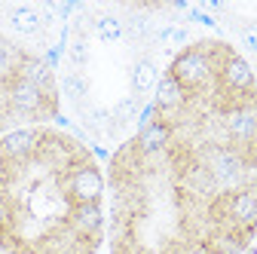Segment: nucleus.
I'll return each instance as SVG.
<instances>
[{
    "instance_id": "nucleus-15",
    "label": "nucleus",
    "mask_w": 257,
    "mask_h": 254,
    "mask_svg": "<svg viewBox=\"0 0 257 254\" xmlns=\"http://www.w3.org/2000/svg\"><path fill=\"white\" fill-rule=\"evenodd\" d=\"M19 58H22V52H16L13 43H7L4 37H0V77H10V80H13Z\"/></svg>"
},
{
    "instance_id": "nucleus-2",
    "label": "nucleus",
    "mask_w": 257,
    "mask_h": 254,
    "mask_svg": "<svg viewBox=\"0 0 257 254\" xmlns=\"http://www.w3.org/2000/svg\"><path fill=\"white\" fill-rule=\"evenodd\" d=\"M223 132H227L230 144L245 150L251 144H257V104H239V107H227L220 113Z\"/></svg>"
},
{
    "instance_id": "nucleus-14",
    "label": "nucleus",
    "mask_w": 257,
    "mask_h": 254,
    "mask_svg": "<svg viewBox=\"0 0 257 254\" xmlns=\"http://www.w3.org/2000/svg\"><path fill=\"white\" fill-rule=\"evenodd\" d=\"M61 89H64V95H68L71 101H83L86 95H89V83H86V77H83V74H77V71L64 74Z\"/></svg>"
},
{
    "instance_id": "nucleus-11",
    "label": "nucleus",
    "mask_w": 257,
    "mask_h": 254,
    "mask_svg": "<svg viewBox=\"0 0 257 254\" xmlns=\"http://www.w3.org/2000/svg\"><path fill=\"white\" fill-rule=\"evenodd\" d=\"M7 19H10V28L22 37H37L43 31V16L34 7H13L7 13Z\"/></svg>"
},
{
    "instance_id": "nucleus-1",
    "label": "nucleus",
    "mask_w": 257,
    "mask_h": 254,
    "mask_svg": "<svg viewBox=\"0 0 257 254\" xmlns=\"http://www.w3.org/2000/svg\"><path fill=\"white\" fill-rule=\"evenodd\" d=\"M169 74L181 83V89H184L187 95H190V92L196 95V92L208 89L211 80H214V65H211V58H208L205 43L193 46V49H181V52L175 55V61H172Z\"/></svg>"
},
{
    "instance_id": "nucleus-3",
    "label": "nucleus",
    "mask_w": 257,
    "mask_h": 254,
    "mask_svg": "<svg viewBox=\"0 0 257 254\" xmlns=\"http://www.w3.org/2000/svg\"><path fill=\"white\" fill-rule=\"evenodd\" d=\"M223 214H227V227H236L242 233H254V227H257V190L242 187V190L227 193Z\"/></svg>"
},
{
    "instance_id": "nucleus-12",
    "label": "nucleus",
    "mask_w": 257,
    "mask_h": 254,
    "mask_svg": "<svg viewBox=\"0 0 257 254\" xmlns=\"http://www.w3.org/2000/svg\"><path fill=\"white\" fill-rule=\"evenodd\" d=\"M159 68L153 58H138L135 68H132V92L138 95V98H144V95L156 92V83H159Z\"/></svg>"
},
{
    "instance_id": "nucleus-10",
    "label": "nucleus",
    "mask_w": 257,
    "mask_h": 254,
    "mask_svg": "<svg viewBox=\"0 0 257 254\" xmlns=\"http://www.w3.org/2000/svg\"><path fill=\"white\" fill-rule=\"evenodd\" d=\"M169 141H172V129L163 119H156V122L144 125V129H138V135H135L132 144H135V150L144 156V160H156V156L166 153Z\"/></svg>"
},
{
    "instance_id": "nucleus-5",
    "label": "nucleus",
    "mask_w": 257,
    "mask_h": 254,
    "mask_svg": "<svg viewBox=\"0 0 257 254\" xmlns=\"http://www.w3.org/2000/svg\"><path fill=\"white\" fill-rule=\"evenodd\" d=\"M37 147H40V132L37 129H13L0 138V160H7L10 166H19L31 156H37Z\"/></svg>"
},
{
    "instance_id": "nucleus-19",
    "label": "nucleus",
    "mask_w": 257,
    "mask_h": 254,
    "mask_svg": "<svg viewBox=\"0 0 257 254\" xmlns=\"http://www.w3.org/2000/svg\"><path fill=\"white\" fill-rule=\"evenodd\" d=\"M242 46L257 55V25H245L242 28Z\"/></svg>"
},
{
    "instance_id": "nucleus-7",
    "label": "nucleus",
    "mask_w": 257,
    "mask_h": 254,
    "mask_svg": "<svg viewBox=\"0 0 257 254\" xmlns=\"http://www.w3.org/2000/svg\"><path fill=\"white\" fill-rule=\"evenodd\" d=\"M13 77L25 80V83H31V86H37L49 101H55V71L46 65L40 55H28V52H22V58H19V65H16V74H13Z\"/></svg>"
},
{
    "instance_id": "nucleus-18",
    "label": "nucleus",
    "mask_w": 257,
    "mask_h": 254,
    "mask_svg": "<svg viewBox=\"0 0 257 254\" xmlns=\"http://www.w3.org/2000/svg\"><path fill=\"white\" fill-rule=\"evenodd\" d=\"M68 58H71L74 68H83L86 61H89V49H86V40H83V37H77V40L68 46Z\"/></svg>"
},
{
    "instance_id": "nucleus-6",
    "label": "nucleus",
    "mask_w": 257,
    "mask_h": 254,
    "mask_svg": "<svg viewBox=\"0 0 257 254\" xmlns=\"http://www.w3.org/2000/svg\"><path fill=\"white\" fill-rule=\"evenodd\" d=\"M7 98H10V107H13L16 113H22V116H37L46 104L55 110V101H49L37 86H31V83H25V80H19V77L10 80Z\"/></svg>"
},
{
    "instance_id": "nucleus-21",
    "label": "nucleus",
    "mask_w": 257,
    "mask_h": 254,
    "mask_svg": "<svg viewBox=\"0 0 257 254\" xmlns=\"http://www.w3.org/2000/svg\"><path fill=\"white\" fill-rule=\"evenodd\" d=\"M187 16H190L193 22H199V25H205V28H214V25H217V22H214V19H211L208 13H202L199 7H193V10H187Z\"/></svg>"
},
{
    "instance_id": "nucleus-17",
    "label": "nucleus",
    "mask_w": 257,
    "mask_h": 254,
    "mask_svg": "<svg viewBox=\"0 0 257 254\" xmlns=\"http://www.w3.org/2000/svg\"><path fill=\"white\" fill-rule=\"evenodd\" d=\"M156 40L159 43H169V46H184L187 43V31L178 28V25H163L156 31Z\"/></svg>"
},
{
    "instance_id": "nucleus-8",
    "label": "nucleus",
    "mask_w": 257,
    "mask_h": 254,
    "mask_svg": "<svg viewBox=\"0 0 257 254\" xmlns=\"http://www.w3.org/2000/svg\"><path fill=\"white\" fill-rule=\"evenodd\" d=\"M220 86L227 92H233V95L254 92V71H251V65L242 55L230 52L227 58L220 61Z\"/></svg>"
},
{
    "instance_id": "nucleus-9",
    "label": "nucleus",
    "mask_w": 257,
    "mask_h": 254,
    "mask_svg": "<svg viewBox=\"0 0 257 254\" xmlns=\"http://www.w3.org/2000/svg\"><path fill=\"white\" fill-rule=\"evenodd\" d=\"M101 224H104V217H101V205L98 202H77L71 211H68V227L89 239V242H98L101 236Z\"/></svg>"
},
{
    "instance_id": "nucleus-23",
    "label": "nucleus",
    "mask_w": 257,
    "mask_h": 254,
    "mask_svg": "<svg viewBox=\"0 0 257 254\" xmlns=\"http://www.w3.org/2000/svg\"><path fill=\"white\" fill-rule=\"evenodd\" d=\"M4 254H16V251H4Z\"/></svg>"
},
{
    "instance_id": "nucleus-16",
    "label": "nucleus",
    "mask_w": 257,
    "mask_h": 254,
    "mask_svg": "<svg viewBox=\"0 0 257 254\" xmlns=\"http://www.w3.org/2000/svg\"><path fill=\"white\" fill-rule=\"evenodd\" d=\"M138 110H141L138 98H122V101L113 107V122H135V119H138Z\"/></svg>"
},
{
    "instance_id": "nucleus-4",
    "label": "nucleus",
    "mask_w": 257,
    "mask_h": 254,
    "mask_svg": "<svg viewBox=\"0 0 257 254\" xmlns=\"http://www.w3.org/2000/svg\"><path fill=\"white\" fill-rule=\"evenodd\" d=\"M104 193V178L98 172V166L92 163H83L77 169L68 172V196L77 202H98Z\"/></svg>"
},
{
    "instance_id": "nucleus-22",
    "label": "nucleus",
    "mask_w": 257,
    "mask_h": 254,
    "mask_svg": "<svg viewBox=\"0 0 257 254\" xmlns=\"http://www.w3.org/2000/svg\"><path fill=\"white\" fill-rule=\"evenodd\" d=\"M205 10H223V4H220V0H208Z\"/></svg>"
},
{
    "instance_id": "nucleus-13",
    "label": "nucleus",
    "mask_w": 257,
    "mask_h": 254,
    "mask_svg": "<svg viewBox=\"0 0 257 254\" xmlns=\"http://www.w3.org/2000/svg\"><path fill=\"white\" fill-rule=\"evenodd\" d=\"M92 31H95V37H98V40L116 43V40H122V34H125V25H122V19L110 16V13H101V16L92 19Z\"/></svg>"
},
{
    "instance_id": "nucleus-20",
    "label": "nucleus",
    "mask_w": 257,
    "mask_h": 254,
    "mask_svg": "<svg viewBox=\"0 0 257 254\" xmlns=\"http://www.w3.org/2000/svg\"><path fill=\"white\" fill-rule=\"evenodd\" d=\"M13 224V211H10V205H7V199L0 196V239H4V233H7V227Z\"/></svg>"
}]
</instances>
